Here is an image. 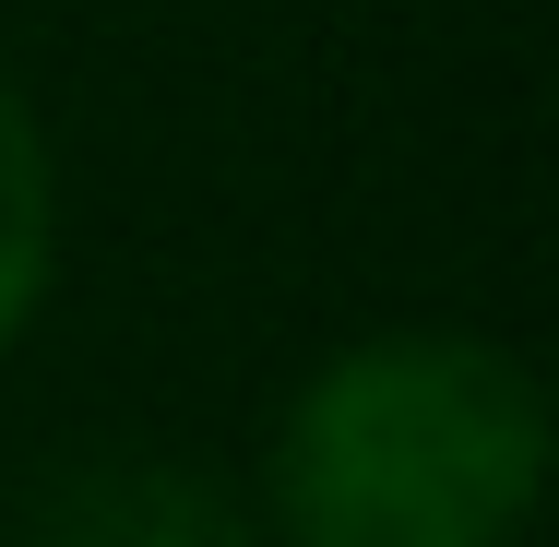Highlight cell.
Returning <instances> with one entry per match:
<instances>
[{
    "mask_svg": "<svg viewBox=\"0 0 559 547\" xmlns=\"http://www.w3.org/2000/svg\"><path fill=\"white\" fill-rule=\"evenodd\" d=\"M548 488V393L476 333H381L274 429L286 547H512Z\"/></svg>",
    "mask_w": 559,
    "mask_h": 547,
    "instance_id": "cell-1",
    "label": "cell"
},
{
    "mask_svg": "<svg viewBox=\"0 0 559 547\" xmlns=\"http://www.w3.org/2000/svg\"><path fill=\"white\" fill-rule=\"evenodd\" d=\"M48 547H250V512L179 464H96L48 500Z\"/></svg>",
    "mask_w": 559,
    "mask_h": 547,
    "instance_id": "cell-2",
    "label": "cell"
},
{
    "mask_svg": "<svg viewBox=\"0 0 559 547\" xmlns=\"http://www.w3.org/2000/svg\"><path fill=\"white\" fill-rule=\"evenodd\" d=\"M36 286H48V143H36L24 84L0 72V345L24 333Z\"/></svg>",
    "mask_w": 559,
    "mask_h": 547,
    "instance_id": "cell-3",
    "label": "cell"
}]
</instances>
